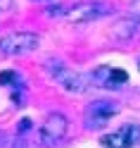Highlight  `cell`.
Returning a JSON list of instances; mask_svg holds the SVG:
<instances>
[{
    "mask_svg": "<svg viewBox=\"0 0 140 148\" xmlns=\"http://www.w3.org/2000/svg\"><path fill=\"white\" fill-rule=\"evenodd\" d=\"M102 148H133L135 143H140V127L138 124H124L116 132L105 134L100 138Z\"/></svg>",
    "mask_w": 140,
    "mask_h": 148,
    "instance_id": "3957f363",
    "label": "cell"
},
{
    "mask_svg": "<svg viewBox=\"0 0 140 148\" xmlns=\"http://www.w3.org/2000/svg\"><path fill=\"white\" fill-rule=\"evenodd\" d=\"M67 129H69V122L62 112H52L48 115V119L41 124V132H38V138L43 146H55L60 143L64 136H67Z\"/></svg>",
    "mask_w": 140,
    "mask_h": 148,
    "instance_id": "7a4b0ae2",
    "label": "cell"
},
{
    "mask_svg": "<svg viewBox=\"0 0 140 148\" xmlns=\"http://www.w3.org/2000/svg\"><path fill=\"white\" fill-rule=\"evenodd\" d=\"M17 81V74L12 69H7V72H0V86H7V84H14Z\"/></svg>",
    "mask_w": 140,
    "mask_h": 148,
    "instance_id": "30bf717a",
    "label": "cell"
},
{
    "mask_svg": "<svg viewBox=\"0 0 140 148\" xmlns=\"http://www.w3.org/2000/svg\"><path fill=\"white\" fill-rule=\"evenodd\" d=\"M50 72H52V77L60 81V86L67 91V93L81 96V93H86V91H88V79L83 77V74L74 72V69H67L60 62H57V67H50Z\"/></svg>",
    "mask_w": 140,
    "mask_h": 148,
    "instance_id": "277c9868",
    "label": "cell"
},
{
    "mask_svg": "<svg viewBox=\"0 0 140 148\" xmlns=\"http://www.w3.org/2000/svg\"><path fill=\"white\" fill-rule=\"evenodd\" d=\"M12 7V0H0V12H7Z\"/></svg>",
    "mask_w": 140,
    "mask_h": 148,
    "instance_id": "4fadbf2b",
    "label": "cell"
},
{
    "mask_svg": "<svg viewBox=\"0 0 140 148\" xmlns=\"http://www.w3.org/2000/svg\"><path fill=\"white\" fill-rule=\"evenodd\" d=\"M131 12H133V17H140V0H133V3H131Z\"/></svg>",
    "mask_w": 140,
    "mask_h": 148,
    "instance_id": "8fae6325",
    "label": "cell"
},
{
    "mask_svg": "<svg viewBox=\"0 0 140 148\" xmlns=\"http://www.w3.org/2000/svg\"><path fill=\"white\" fill-rule=\"evenodd\" d=\"M140 31V19L138 17H124V19H116L109 29V36L114 41H131L133 36H138Z\"/></svg>",
    "mask_w": 140,
    "mask_h": 148,
    "instance_id": "52a82bcc",
    "label": "cell"
},
{
    "mask_svg": "<svg viewBox=\"0 0 140 148\" xmlns=\"http://www.w3.org/2000/svg\"><path fill=\"white\" fill-rule=\"evenodd\" d=\"M29 129H31V119H22L19 122V132L24 134V132H29Z\"/></svg>",
    "mask_w": 140,
    "mask_h": 148,
    "instance_id": "7c38bea8",
    "label": "cell"
},
{
    "mask_svg": "<svg viewBox=\"0 0 140 148\" xmlns=\"http://www.w3.org/2000/svg\"><path fill=\"white\" fill-rule=\"evenodd\" d=\"M107 5L102 3H78L74 5L71 10H67V19L71 24H83V22H93V19H100L102 14H107Z\"/></svg>",
    "mask_w": 140,
    "mask_h": 148,
    "instance_id": "8992f818",
    "label": "cell"
},
{
    "mask_svg": "<svg viewBox=\"0 0 140 148\" xmlns=\"http://www.w3.org/2000/svg\"><path fill=\"white\" fill-rule=\"evenodd\" d=\"M38 48V36L29 31H14L0 38V55H26Z\"/></svg>",
    "mask_w": 140,
    "mask_h": 148,
    "instance_id": "6da1fadb",
    "label": "cell"
},
{
    "mask_svg": "<svg viewBox=\"0 0 140 148\" xmlns=\"http://www.w3.org/2000/svg\"><path fill=\"white\" fill-rule=\"evenodd\" d=\"M116 112H119L116 103H112V100H95V103H90L88 112H86V124H88V129H100Z\"/></svg>",
    "mask_w": 140,
    "mask_h": 148,
    "instance_id": "5b68a950",
    "label": "cell"
},
{
    "mask_svg": "<svg viewBox=\"0 0 140 148\" xmlns=\"http://www.w3.org/2000/svg\"><path fill=\"white\" fill-rule=\"evenodd\" d=\"M109 72H112V67H97V69H95V74H93V79H95V84H100V86H107Z\"/></svg>",
    "mask_w": 140,
    "mask_h": 148,
    "instance_id": "9c48e42d",
    "label": "cell"
},
{
    "mask_svg": "<svg viewBox=\"0 0 140 148\" xmlns=\"http://www.w3.org/2000/svg\"><path fill=\"white\" fill-rule=\"evenodd\" d=\"M138 67H140V62H138Z\"/></svg>",
    "mask_w": 140,
    "mask_h": 148,
    "instance_id": "5bb4252c",
    "label": "cell"
},
{
    "mask_svg": "<svg viewBox=\"0 0 140 148\" xmlns=\"http://www.w3.org/2000/svg\"><path fill=\"white\" fill-rule=\"evenodd\" d=\"M126 81H128V74L124 69H112L105 88H121V84H126Z\"/></svg>",
    "mask_w": 140,
    "mask_h": 148,
    "instance_id": "ba28073f",
    "label": "cell"
}]
</instances>
